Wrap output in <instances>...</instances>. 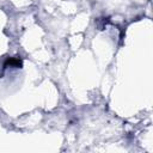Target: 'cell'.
<instances>
[{
    "mask_svg": "<svg viewBox=\"0 0 153 153\" xmlns=\"http://www.w3.org/2000/svg\"><path fill=\"white\" fill-rule=\"evenodd\" d=\"M5 67H14V68H22L23 66V61L22 59L19 57H8L6 61H5Z\"/></svg>",
    "mask_w": 153,
    "mask_h": 153,
    "instance_id": "6da1fadb",
    "label": "cell"
}]
</instances>
